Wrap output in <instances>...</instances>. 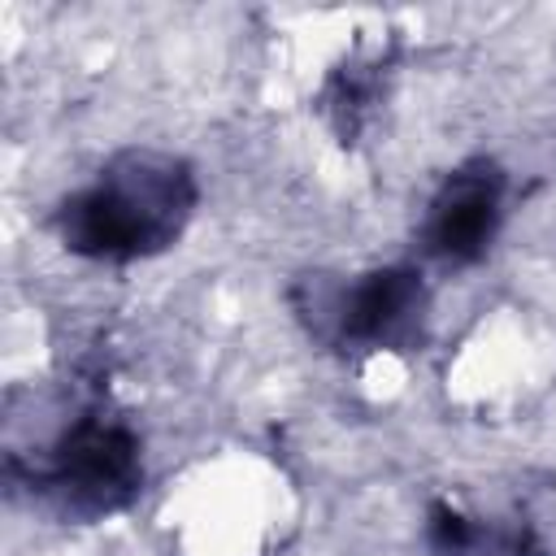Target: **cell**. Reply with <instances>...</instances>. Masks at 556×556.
I'll return each instance as SVG.
<instances>
[{
    "instance_id": "6da1fadb",
    "label": "cell",
    "mask_w": 556,
    "mask_h": 556,
    "mask_svg": "<svg viewBox=\"0 0 556 556\" xmlns=\"http://www.w3.org/2000/svg\"><path fill=\"white\" fill-rule=\"evenodd\" d=\"M195 204L200 182L178 152L122 148L96 169L87 187L56 204L52 230L74 256L130 265L174 248Z\"/></svg>"
},
{
    "instance_id": "7a4b0ae2",
    "label": "cell",
    "mask_w": 556,
    "mask_h": 556,
    "mask_svg": "<svg viewBox=\"0 0 556 556\" xmlns=\"http://www.w3.org/2000/svg\"><path fill=\"white\" fill-rule=\"evenodd\" d=\"M65 517H109L139 495L143 447L122 417H74L30 478Z\"/></svg>"
},
{
    "instance_id": "3957f363",
    "label": "cell",
    "mask_w": 556,
    "mask_h": 556,
    "mask_svg": "<svg viewBox=\"0 0 556 556\" xmlns=\"http://www.w3.org/2000/svg\"><path fill=\"white\" fill-rule=\"evenodd\" d=\"M313 326L334 339L339 348L356 352H404L421 339L430 291L421 269L413 265H382L356 274L352 282L313 287Z\"/></svg>"
},
{
    "instance_id": "277c9868",
    "label": "cell",
    "mask_w": 556,
    "mask_h": 556,
    "mask_svg": "<svg viewBox=\"0 0 556 556\" xmlns=\"http://www.w3.org/2000/svg\"><path fill=\"white\" fill-rule=\"evenodd\" d=\"M508 174L491 156H469L443 174L421 217V248L443 265H473L500 235Z\"/></svg>"
}]
</instances>
